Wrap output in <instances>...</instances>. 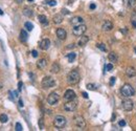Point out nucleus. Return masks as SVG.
Listing matches in <instances>:
<instances>
[{
    "label": "nucleus",
    "instance_id": "1",
    "mask_svg": "<svg viewBox=\"0 0 136 131\" xmlns=\"http://www.w3.org/2000/svg\"><path fill=\"white\" fill-rule=\"evenodd\" d=\"M120 94H122V97L126 99L131 98L135 94V89L130 84H124L122 86V88H120Z\"/></svg>",
    "mask_w": 136,
    "mask_h": 131
},
{
    "label": "nucleus",
    "instance_id": "2",
    "mask_svg": "<svg viewBox=\"0 0 136 131\" xmlns=\"http://www.w3.org/2000/svg\"><path fill=\"white\" fill-rule=\"evenodd\" d=\"M80 79H81V77H80L79 71L71 70L67 76V82H68V84H70V85H74L80 82Z\"/></svg>",
    "mask_w": 136,
    "mask_h": 131
},
{
    "label": "nucleus",
    "instance_id": "3",
    "mask_svg": "<svg viewBox=\"0 0 136 131\" xmlns=\"http://www.w3.org/2000/svg\"><path fill=\"white\" fill-rule=\"evenodd\" d=\"M87 30V26L85 24H80V25H75L72 29V34L76 36V37H80V36H83L84 33Z\"/></svg>",
    "mask_w": 136,
    "mask_h": 131
},
{
    "label": "nucleus",
    "instance_id": "4",
    "mask_svg": "<svg viewBox=\"0 0 136 131\" xmlns=\"http://www.w3.org/2000/svg\"><path fill=\"white\" fill-rule=\"evenodd\" d=\"M54 84H56V82L51 77H44L41 82V85L43 88H51L54 86Z\"/></svg>",
    "mask_w": 136,
    "mask_h": 131
},
{
    "label": "nucleus",
    "instance_id": "5",
    "mask_svg": "<svg viewBox=\"0 0 136 131\" xmlns=\"http://www.w3.org/2000/svg\"><path fill=\"white\" fill-rule=\"evenodd\" d=\"M53 125L57 128H63L66 125V118L63 116H57L53 120Z\"/></svg>",
    "mask_w": 136,
    "mask_h": 131
},
{
    "label": "nucleus",
    "instance_id": "6",
    "mask_svg": "<svg viewBox=\"0 0 136 131\" xmlns=\"http://www.w3.org/2000/svg\"><path fill=\"white\" fill-rule=\"evenodd\" d=\"M77 107V102L72 100V101H67V103L64 104V109L65 111H68V112H71V111H74Z\"/></svg>",
    "mask_w": 136,
    "mask_h": 131
},
{
    "label": "nucleus",
    "instance_id": "7",
    "mask_svg": "<svg viewBox=\"0 0 136 131\" xmlns=\"http://www.w3.org/2000/svg\"><path fill=\"white\" fill-rule=\"evenodd\" d=\"M59 100H60L59 94H58L57 92H51V93H50L49 96H48V98H47V103H48L49 105L53 106V105H57V104H58Z\"/></svg>",
    "mask_w": 136,
    "mask_h": 131
},
{
    "label": "nucleus",
    "instance_id": "8",
    "mask_svg": "<svg viewBox=\"0 0 136 131\" xmlns=\"http://www.w3.org/2000/svg\"><path fill=\"white\" fill-rule=\"evenodd\" d=\"M73 121H74V124L76 127H79L80 129H83L86 127V121H85V118L81 116H76L74 118H73Z\"/></svg>",
    "mask_w": 136,
    "mask_h": 131
},
{
    "label": "nucleus",
    "instance_id": "9",
    "mask_svg": "<svg viewBox=\"0 0 136 131\" xmlns=\"http://www.w3.org/2000/svg\"><path fill=\"white\" fill-rule=\"evenodd\" d=\"M122 106H123L124 110L131 111L132 109H133V107H134V103H133V101H131V100H124L123 103H122Z\"/></svg>",
    "mask_w": 136,
    "mask_h": 131
},
{
    "label": "nucleus",
    "instance_id": "10",
    "mask_svg": "<svg viewBox=\"0 0 136 131\" xmlns=\"http://www.w3.org/2000/svg\"><path fill=\"white\" fill-rule=\"evenodd\" d=\"M75 92L71 89H68L65 91V94H64V100L65 101H72L75 99Z\"/></svg>",
    "mask_w": 136,
    "mask_h": 131
},
{
    "label": "nucleus",
    "instance_id": "11",
    "mask_svg": "<svg viewBox=\"0 0 136 131\" xmlns=\"http://www.w3.org/2000/svg\"><path fill=\"white\" fill-rule=\"evenodd\" d=\"M57 37L60 39V40H65L66 37H67V33L64 29H57Z\"/></svg>",
    "mask_w": 136,
    "mask_h": 131
},
{
    "label": "nucleus",
    "instance_id": "12",
    "mask_svg": "<svg viewBox=\"0 0 136 131\" xmlns=\"http://www.w3.org/2000/svg\"><path fill=\"white\" fill-rule=\"evenodd\" d=\"M50 46V40L49 39H43L41 42H40V48L43 49V50H47Z\"/></svg>",
    "mask_w": 136,
    "mask_h": 131
},
{
    "label": "nucleus",
    "instance_id": "13",
    "mask_svg": "<svg viewBox=\"0 0 136 131\" xmlns=\"http://www.w3.org/2000/svg\"><path fill=\"white\" fill-rule=\"evenodd\" d=\"M84 22V19L82 17H79V16H76V17H73L71 20H70V23L72 25H80V24H83Z\"/></svg>",
    "mask_w": 136,
    "mask_h": 131
},
{
    "label": "nucleus",
    "instance_id": "14",
    "mask_svg": "<svg viewBox=\"0 0 136 131\" xmlns=\"http://www.w3.org/2000/svg\"><path fill=\"white\" fill-rule=\"evenodd\" d=\"M102 29H103L104 31H110L112 29H113V24H112V22H111V21L107 20V21H105V22H104V24H103V26H102Z\"/></svg>",
    "mask_w": 136,
    "mask_h": 131
},
{
    "label": "nucleus",
    "instance_id": "15",
    "mask_svg": "<svg viewBox=\"0 0 136 131\" xmlns=\"http://www.w3.org/2000/svg\"><path fill=\"white\" fill-rule=\"evenodd\" d=\"M126 74L129 78H133L136 76V69L134 68V67H128V68L126 69Z\"/></svg>",
    "mask_w": 136,
    "mask_h": 131
},
{
    "label": "nucleus",
    "instance_id": "16",
    "mask_svg": "<svg viewBox=\"0 0 136 131\" xmlns=\"http://www.w3.org/2000/svg\"><path fill=\"white\" fill-rule=\"evenodd\" d=\"M88 41H89L88 36H82V37L80 38L79 42H77V44H79V46H85L88 43Z\"/></svg>",
    "mask_w": 136,
    "mask_h": 131
},
{
    "label": "nucleus",
    "instance_id": "17",
    "mask_svg": "<svg viewBox=\"0 0 136 131\" xmlns=\"http://www.w3.org/2000/svg\"><path fill=\"white\" fill-rule=\"evenodd\" d=\"M52 20H53V23H56V24H60V23H62V21H63V15H61V14L54 15Z\"/></svg>",
    "mask_w": 136,
    "mask_h": 131
},
{
    "label": "nucleus",
    "instance_id": "18",
    "mask_svg": "<svg viewBox=\"0 0 136 131\" xmlns=\"http://www.w3.org/2000/svg\"><path fill=\"white\" fill-rule=\"evenodd\" d=\"M108 59L110 60V62H112V63H116L118 61V57H117V55H116L115 53H110L109 54V56H108Z\"/></svg>",
    "mask_w": 136,
    "mask_h": 131
},
{
    "label": "nucleus",
    "instance_id": "19",
    "mask_svg": "<svg viewBox=\"0 0 136 131\" xmlns=\"http://www.w3.org/2000/svg\"><path fill=\"white\" fill-rule=\"evenodd\" d=\"M46 65H47V61H46L45 59H41V60L37 63V67L39 69H44Z\"/></svg>",
    "mask_w": 136,
    "mask_h": 131
},
{
    "label": "nucleus",
    "instance_id": "20",
    "mask_svg": "<svg viewBox=\"0 0 136 131\" xmlns=\"http://www.w3.org/2000/svg\"><path fill=\"white\" fill-rule=\"evenodd\" d=\"M27 38H28V35H27L26 30L25 29H22L20 31V40H21V42H26L27 41Z\"/></svg>",
    "mask_w": 136,
    "mask_h": 131
},
{
    "label": "nucleus",
    "instance_id": "21",
    "mask_svg": "<svg viewBox=\"0 0 136 131\" xmlns=\"http://www.w3.org/2000/svg\"><path fill=\"white\" fill-rule=\"evenodd\" d=\"M50 71L53 73H59V71H60V65L58 64V63H53L52 66H51V68H50Z\"/></svg>",
    "mask_w": 136,
    "mask_h": 131
},
{
    "label": "nucleus",
    "instance_id": "22",
    "mask_svg": "<svg viewBox=\"0 0 136 131\" xmlns=\"http://www.w3.org/2000/svg\"><path fill=\"white\" fill-rule=\"evenodd\" d=\"M23 15L26 16V17H32L33 16V11L28 9V7H25L24 10H23Z\"/></svg>",
    "mask_w": 136,
    "mask_h": 131
},
{
    "label": "nucleus",
    "instance_id": "23",
    "mask_svg": "<svg viewBox=\"0 0 136 131\" xmlns=\"http://www.w3.org/2000/svg\"><path fill=\"white\" fill-rule=\"evenodd\" d=\"M38 19H39V21H40V22L42 23V24H46V23L48 22L47 18H46V16H44V15H39Z\"/></svg>",
    "mask_w": 136,
    "mask_h": 131
},
{
    "label": "nucleus",
    "instance_id": "24",
    "mask_svg": "<svg viewBox=\"0 0 136 131\" xmlns=\"http://www.w3.org/2000/svg\"><path fill=\"white\" fill-rule=\"evenodd\" d=\"M75 57H76V54L75 53H70V54H68L67 55V58H68V61L69 62H73L74 61V59H75Z\"/></svg>",
    "mask_w": 136,
    "mask_h": 131
},
{
    "label": "nucleus",
    "instance_id": "25",
    "mask_svg": "<svg viewBox=\"0 0 136 131\" xmlns=\"http://www.w3.org/2000/svg\"><path fill=\"white\" fill-rule=\"evenodd\" d=\"M24 26H25V29H26L27 30H29V31H32V30H33V29H34V25H33V23H32V22H29V21L25 22Z\"/></svg>",
    "mask_w": 136,
    "mask_h": 131
},
{
    "label": "nucleus",
    "instance_id": "26",
    "mask_svg": "<svg viewBox=\"0 0 136 131\" xmlns=\"http://www.w3.org/2000/svg\"><path fill=\"white\" fill-rule=\"evenodd\" d=\"M7 121H9V117H7V116H6V114H4V113L0 114V122L4 124V123H6Z\"/></svg>",
    "mask_w": 136,
    "mask_h": 131
},
{
    "label": "nucleus",
    "instance_id": "27",
    "mask_svg": "<svg viewBox=\"0 0 136 131\" xmlns=\"http://www.w3.org/2000/svg\"><path fill=\"white\" fill-rule=\"evenodd\" d=\"M96 46H98L100 50H103V51H107V47L105 46V44H103V43H98V44H96Z\"/></svg>",
    "mask_w": 136,
    "mask_h": 131
},
{
    "label": "nucleus",
    "instance_id": "28",
    "mask_svg": "<svg viewBox=\"0 0 136 131\" xmlns=\"http://www.w3.org/2000/svg\"><path fill=\"white\" fill-rule=\"evenodd\" d=\"M105 69L108 70V71H112V69H113V64H112V63H109V64L105 65Z\"/></svg>",
    "mask_w": 136,
    "mask_h": 131
},
{
    "label": "nucleus",
    "instance_id": "29",
    "mask_svg": "<svg viewBox=\"0 0 136 131\" xmlns=\"http://www.w3.org/2000/svg\"><path fill=\"white\" fill-rule=\"evenodd\" d=\"M87 89H89V90H96V85H94V84H87Z\"/></svg>",
    "mask_w": 136,
    "mask_h": 131
},
{
    "label": "nucleus",
    "instance_id": "30",
    "mask_svg": "<svg viewBox=\"0 0 136 131\" xmlns=\"http://www.w3.org/2000/svg\"><path fill=\"white\" fill-rule=\"evenodd\" d=\"M47 3H48V5H50V6L57 5V1H56V0H50V1H48Z\"/></svg>",
    "mask_w": 136,
    "mask_h": 131
},
{
    "label": "nucleus",
    "instance_id": "31",
    "mask_svg": "<svg viewBox=\"0 0 136 131\" xmlns=\"http://www.w3.org/2000/svg\"><path fill=\"white\" fill-rule=\"evenodd\" d=\"M116 81V78L115 77H111L110 78V86H113L114 85V83Z\"/></svg>",
    "mask_w": 136,
    "mask_h": 131
},
{
    "label": "nucleus",
    "instance_id": "32",
    "mask_svg": "<svg viewBox=\"0 0 136 131\" xmlns=\"http://www.w3.org/2000/svg\"><path fill=\"white\" fill-rule=\"evenodd\" d=\"M128 3L130 6H134L136 4V0H128Z\"/></svg>",
    "mask_w": 136,
    "mask_h": 131
},
{
    "label": "nucleus",
    "instance_id": "33",
    "mask_svg": "<svg viewBox=\"0 0 136 131\" xmlns=\"http://www.w3.org/2000/svg\"><path fill=\"white\" fill-rule=\"evenodd\" d=\"M118 125H119V127H125V126H126V121H125V120L119 121V122H118Z\"/></svg>",
    "mask_w": 136,
    "mask_h": 131
},
{
    "label": "nucleus",
    "instance_id": "34",
    "mask_svg": "<svg viewBox=\"0 0 136 131\" xmlns=\"http://www.w3.org/2000/svg\"><path fill=\"white\" fill-rule=\"evenodd\" d=\"M16 130L17 131H21L22 130V126H21L20 123H17V124H16Z\"/></svg>",
    "mask_w": 136,
    "mask_h": 131
},
{
    "label": "nucleus",
    "instance_id": "35",
    "mask_svg": "<svg viewBox=\"0 0 136 131\" xmlns=\"http://www.w3.org/2000/svg\"><path fill=\"white\" fill-rule=\"evenodd\" d=\"M32 55H33L34 58H37V57H38V51H37V50H33V51H32Z\"/></svg>",
    "mask_w": 136,
    "mask_h": 131
},
{
    "label": "nucleus",
    "instance_id": "36",
    "mask_svg": "<svg viewBox=\"0 0 136 131\" xmlns=\"http://www.w3.org/2000/svg\"><path fill=\"white\" fill-rule=\"evenodd\" d=\"M62 13H63V15H69V14H70L68 10H65V9L62 10Z\"/></svg>",
    "mask_w": 136,
    "mask_h": 131
},
{
    "label": "nucleus",
    "instance_id": "37",
    "mask_svg": "<svg viewBox=\"0 0 136 131\" xmlns=\"http://www.w3.org/2000/svg\"><path fill=\"white\" fill-rule=\"evenodd\" d=\"M82 96H83L84 99H88V94H87V92H82Z\"/></svg>",
    "mask_w": 136,
    "mask_h": 131
},
{
    "label": "nucleus",
    "instance_id": "38",
    "mask_svg": "<svg viewBox=\"0 0 136 131\" xmlns=\"http://www.w3.org/2000/svg\"><path fill=\"white\" fill-rule=\"evenodd\" d=\"M22 85H23V84H22V82H19V83H18V87H19V91H20V90L22 89Z\"/></svg>",
    "mask_w": 136,
    "mask_h": 131
},
{
    "label": "nucleus",
    "instance_id": "39",
    "mask_svg": "<svg viewBox=\"0 0 136 131\" xmlns=\"http://www.w3.org/2000/svg\"><path fill=\"white\" fill-rule=\"evenodd\" d=\"M95 7H96V5L94 4V3H91V4H90V10H94Z\"/></svg>",
    "mask_w": 136,
    "mask_h": 131
},
{
    "label": "nucleus",
    "instance_id": "40",
    "mask_svg": "<svg viewBox=\"0 0 136 131\" xmlns=\"http://www.w3.org/2000/svg\"><path fill=\"white\" fill-rule=\"evenodd\" d=\"M74 46H75L74 44H69V45L67 46V48H68V49H70V48H74Z\"/></svg>",
    "mask_w": 136,
    "mask_h": 131
},
{
    "label": "nucleus",
    "instance_id": "41",
    "mask_svg": "<svg viewBox=\"0 0 136 131\" xmlns=\"http://www.w3.org/2000/svg\"><path fill=\"white\" fill-rule=\"evenodd\" d=\"M19 106H20V107H23V102H22V100L19 101Z\"/></svg>",
    "mask_w": 136,
    "mask_h": 131
},
{
    "label": "nucleus",
    "instance_id": "42",
    "mask_svg": "<svg viewBox=\"0 0 136 131\" xmlns=\"http://www.w3.org/2000/svg\"><path fill=\"white\" fill-rule=\"evenodd\" d=\"M132 24H133V25L136 27V20H133V21H132Z\"/></svg>",
    "mask_w": 136,
    "mask_h": 131
},
{
    "label": "nucleus",
    "instance_id": "43",
    "mask_svg": "<svg viewBox=\"0 0 136 131\" xmlns=\"http://www.w3.org/2000/svg\"><path fill=\"white\" fill-rule=\"evenodd\" d=\"M0 15H3V12L1 11V9H0Z\"/></svg>",
    "mask_w": 136,
    "mask_h": 131
},
{
    "label": "nucleus",
    "instance_id": "44",
    "mask_svg": "<svg viewBox=\"0 0 136 131\" xmlns=\"http://www.w3.org/2000/svg\"><path fill=\"white\" fill-rule=\"evenodd\" d=\"M27 1H28V2H33L34 0H27Z\"/></svg>",
    "mask_w": 136,
    "mask_h": 131
},
{
    "label": "nucleus",
    "instance_id": "45",
    "mask_svg": "<svg viewBox=\"0 0 136 131\" xmlns=\"http://www.w3.org/2000/svg\"><path fill=\"white\" fill-rule=\"evenodd\" d=\"M2 88V84H1V83H0V89H1Z\"/></svg>",
    "mask_w": 136,
    "mask_h": 131
},
{
    "label": "nucleus",
    "instance_id": "46",
    "mask_svg": "<svg viewBox=\"0 0 136 131\" xmlns=\"http://www.w3.org/2000/svg\"><path fill=\"white\" fill-rule=\"evenodd\" d=\"M134 50H135V53H136V48H134Z\"/></svg>",
    "mask_w": 136,
    "mask_h": 131
}]
</instances>
